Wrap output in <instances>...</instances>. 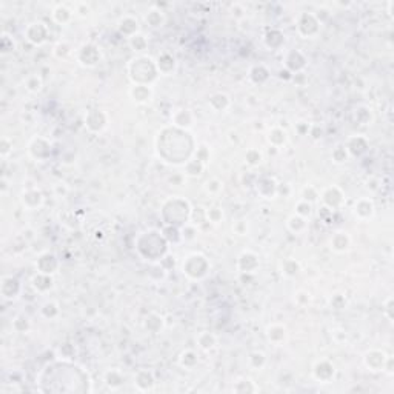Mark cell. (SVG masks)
<instances>
[{"instance_id":"cell-1","label":"cell","mask_w":394,"mask_h":394,"mask_svg":"<svg viewBox=\"0 0 394 394\" xmlns=\"http://www.w3.org/2000/svg\"><path fill=\"white\" fill-rule=\"evenodd\" d=\"M208 269H210L208 260H206L203 254H197V253L186 257V260L182 265L183 274H186L190 279H194V280L205 277L206 273H208Z\"/></svg>"},{"instance_id":"cell-2","label":"cell","mask_w":394,"mask_h":394,"mask_svg":"<svg viewBox=\"0 0 394 394\" xmlns=\"http://www.w3.org/2000/svg\"><path fill=\"white\" fill-rule=\"evenodd\" d=\"M24 36L31 45L39 47V45H44L47 42V39L50 37V28L45 22H42V20H36V22H31L27 25Z\"/></svg>"},{"instance_id":"cell-3","label":"cell","mask_w":394,"mask_h":394,"mask_svg":"<svg viewBox=\"0 0 394 394\" xmlns=\"http://www.w3.org/2000/svg\"><path fill=\"white\" fill-rule=\"evenodd\" d=\"M319 197H320L325 208H328L331 211H336L337 208H340L345 202V194L337 185H331V186L323 188L322 193L319 194Z\"/></svg>"},{"instance_id":"cell-4","label":"cell","mask_w":394,"mask_h":394,"mask_svg":"<svg viewBox=\"0 0 394 394\" xmlns=\"http://www.w3.org/2000/svg\"><path fill=\"white\" fill-rule=\"evenodd\" d=\"M320 31V22L317 20L316 14L313 13H302L297 19V33L308 39L314 37Z\"/></svg>"},{"instance_id":"cell-5","label":"cell","mask_w":394,"mask_h":394,"mask_svg":"<svg viewBox=\"0 0 394 394\" xmlns=\"http://www.w3.org/2000/svg\"><path fill=\"white\" fill-rule=\"evenodd\" d=\"M388 359H389V356L386 354L385 351H382V349H371L365 354L363 362H365V366L369 371L377 372V371H383L386 368Z\"/></svg>"},{"instance_id":"cell-6","label":"cell","mask_w":394,"mask_h":394,"mask_svg":"<svg viewBox=\"0 0 394 394\" xmlns=\"http://www.w3.org/2000/svg\"><path fill=\"white\" fill-rule=\"evenodd\" d=\"M28 153L33 159L42 162L45 160L50 153H51V143L45 139V137H34L30 143H28Z\"/></svg>"},{"instance_id":"cell-7","label":"cell","mask_w":394,"mask_h":394,"mask_svg":"<svg viewBox=\"0 0 394 394\" xmlns=\"http://www.w3.org/2000/svg\"><path fill=\"white\" fill-rule=\"evenodd\" d=\"M260 266V260L259 256L250 250L243 251L239 257H237V269L242 274H253L256 273Z\"/></svg>"},{"instance_id":"cell-8","label":"cell","mask_w":394,"mask_h":394,"mask_svg":"<svg viewBox=\"0 0 394 394\" xmlns=\"http://www.w3.org/2000/svg\"><path fill=\"white\" fill-rule=\"evenodd\" d=\"M77 60H79V64L80 65H84V67H94L99 59H100V51L97 47L91 45V44H85V45H82L76 54Z\"/></svg>"},{"instance_id":"cell-9","label":"cell","mask_w":394,"mask_h":394,"mask_svg":"<svg viewBox=\"0 0 394 394\" xmlns=\"http://www.w3.org/2000/svg\"><path fill=\"white\" fill-rule=\"evenodd\" d=\"M36 268H37V273L53 276L54 273H57V269H59V260H57V257L54 254L44 253V254H40L37 257Z\"/></svg>"},{"instance_id":"cell-10","label":"cell","mask_w":394,"mask_h":394,"mask_svg":"<svg viewBox=\"0 0 394 394\" xmlns=\"http://www.w3.org/2000/svg\"><path fill=\"white\" fill-rule=\"evenodd\" d=\"M107 122H108L107 114L103 113L102 110H91L85 116V127L90 131H94V133H99V131H102L103 128H105Z\"/></svg>"},{"instance_id":"cell-11","label":"cell","mask_w":394,"mask_h":394,"mask_svg":"<svg viewBox=\"0 0 394 394\" xmlns=\"http://www.w3.org/2000/svg\"><path fill=\"white\" fill-rule=\"evenodd\" d=\"M20 283L16 277L13 276H5L2 279V285H0V291H2V297L5 300H14L20 294Z\"/></svg>"},{"instance_id":"cell-12","label":"cell","mask_w":394,"mask_h":394,"mask_svg":"<svg viewBox=\"0 0 394 394\" xmlns=\"http://www.w3.org/2000/svg\"><path fill=\"white\" fill-rule=\"evenodd\" d=\"M334 365L328 362V360H319L316 362V365L313 366V374L314 377L319 380V382H323V383H328L331 379L334 377Z\"/></svg>"},{"instance_id":"cell-13","label":"cell","mask_w":394,"mask_h":394,"mask_svg":"<svg viewBox=\"0 0 394 394\" xmlns=\"http://www.w3.org/2000/svg\"><path fill=\"white\" fill-rule=\"evenodd\" d=\"M20 200H22V205L27 210L33 211L42 205L44 194L40 193V190H37V188H27V190H24L22 196H20Z\"/></svg>"},{"instance_id":"cell-14","label":"cell","mask_w":394,"mask_h":394,"mask_svg":"<svg viewBox=\"0 0 394 394\" xmlns=\"http://www.w3.org/2000/svg\"><path fill=\"white\" fill-rule=\"evenodd\" d=\"M374 202H372L371 199L368 197H362L359 200H356L354 203V208H352V211H354V216L359 217L360 220H368L371 219L372 216H374Z\"/></svg>"},{"instance_id":"cell-15","label":"cell","mask_w":394,"mask_h":394,"mask_svg":"<svg viewBox=\"0 0 394 394\" xmlns=\"http://www.w3.org/2000/svg\"><path fill=\"white\" fill-rule=\"evenodd\" d=\"M117 30L120 34L127 36L128 39L133 37L134 34L139 33V20L137 17L131 16V14H125L123 17H120L119 24H117Z\"/></svg>"},{"instance_id":"cell-16","label":"cell","mask_w":394,"mask_h":394,"mask_svg":"<svg viewBox=\"0 0 394 394\" xmlns=\"http://www.w3.org/2000/svg\"><path fill=\"white\" fill-rule=\"evenodd\" d=\"M351 246V237L346 231H336L329 239V248L334 253H345Z\"/></svg>"},{"instance_id":"cell-17","label":"cell","mask_w":394,"mask_h":394,"mask_svg":"<svg viewBox=\"0 0 394 394\" xmlns=\"http://www.w3.org/2000/svg\"><path fill=\"white\" fill-rule=\"evenodd\" d=\"M171 122H173V125L180 128L182 131L185 130H188L193 127V123H194V116L190 110H185V108H180L177 111L173 113L171 116Z\"/></svg>"},{"instance_id":"cell-18","label":"cell","mask_w":394,"mask_h":394,"mask_svg":"<svg viewBox=\"0 0 394 394\" xmlns=\"http://www.w3.org/2000/svg\"><path fill=\"white\" fill-rule=\"evenodd\" d=\"M51 17L56 24L59 25H68L73 17H74V11L73 8H70L68 5H64V4H59L53 8L51 11Z\"/></svg>"},{"instance_id":"cell-19","label":"cell","mask_w":394,"mask_h":394,"mask_svg":"<svg viewBox=\"0 0 394 394\" xmlns=\"http://www.w3.org/2000/svg\"><path fill=\"white\" fill-rule=\"evenodd\" d=\"M156 67H157L159 74L170 76L171 73L176 71L177 62H176V59H174L170 53H162V54L157 57V60H156Z\"/></svg>"},{"instance_id":"cell-20","label":"cell","mask_w":394,"mask_h":394,"mask_svg":"<svg viewBox=\"0 0 394 394\" xmlns=\"http://www.w3.org/2000/svg\"><path fill=\"white\" fill-rule=\"evenodd\" d=\"M288 337V331L282 323H273L266 328V339L273 345H282Z\"/></svg>"},{"instance_id":"cell-21","label":"cell","mask_w":394,"mask_h":394,"mask_svg":"<svg viewBox=\"0 0 394 394\" xmlns=\"http://www.w3.org/2000/svg\"><path fill=\"white\" fill-rule=\"evenodd\" d=\"M130 97L136 103H147L153 97V88L151 85H142V84H134L130 88Z\"/></svg>"},{"instance_id":"cell-22","label":"cell","mask_w":394,"mask_h":394,"mask_svg":"<svg viewBox=\"0 0 394 394\" xmlns=\"http://www.w3.org/2000/svg\"><path fill=\"white\" fill-rule=\"evenodd\" d=\"M289 54H291V57H288V56L285 57L286 68L293 73L302 71L306 67V57L303 56V53H300L299 50H293V51H289Z\"/></svg>"},{"instance_id":"cell-23","label":"cell","mask_w":394,"mask_h":394,"mask_svg":"<svg viewBox=\"0 0 394 394\" xmlns=\"http://www.w3.org/2000/svg\"><path fill=\"white\" fill-rule=\"evenodd\" d=\"M154 383H156V380H154L153 372H150L147 369L139 371L137 374L134 376V386L139 391H151Z\"/></svg>"},{"instance_id":"cell-24","label":"cell","mask_w":394,"mask_h":394,"mask_svg":"<svg viewBox=\"0 0 394 394\" xmlns=\"http://www.w3.org/2000/svg\"><path fill=\"white\" fill-rule=\"evenodd\" d=\"M208 105L216 111V113H223L230 108L231 105V100H230V96L225 94V93H216L210 97L208 100Z\"/></svg>"},{"instance_id":"cell-25","label":"cell","mask_w":394,"mask_h":394,"mask_svg":"<svg viewBox=\"0 0 394 394\" xmlns=\"http://www.w3.org/2000/svg\"><path fill=\"white\" fill-rule=\"evenodd\" d=\"M286 228L294 234H303L308 230V219H305L299 214H293V216H289L286 220Z\"/></svg>"},{"instance_id":"cell-26","label":"cell","mask_w":394,"mask_h":394,"mask_svg":"<svg viewBox=\"0 0 394 394\" xmlns=\"http://www.w3.org/2000/svg\"><path fill=\"white\" fill-rule=\"evenodd\" d=\"M31 285L33 288L36 289L37 293L40 294H44L47 291H50V289L53 288V277L50 274H42V273H37L33 280H31Z\"/></svg>"},{"instance_id":"cell-27","label":"cell","mask_w":394,"mask_h":394,"mask_svg":"<svg viewBox=\"0 0 394 394\" xmlns=\"http://www.w3.org/2000/svg\"><path fill=\"white\" fill-rule=\"evenodd\" d=\"M288 140V134L283 128L280 127H273L271 130L268 131V142L273 145L276 148H280L282 145H285Z\"/></svg>"},{"instance_id":"cell-28","label":"cell","mask_w":394,"mask_h":394,"mask_svg":"<svg viewBox=\"0 0 394 394\" xmlns=\"http://www.w3.org/2000/svg\"><path fill=\"white\" fill-rule=\"evenodd\" d=\"M196 342H197L199 348L203 349V351H210V349H213L217 345L216 336L208 333V331H202V333L196 337Z\"/></svg>"},{"instance_id":"cell-29","label":"cell","mask_w":394,"mask_h":394,"mask_svg":"<svg viewBox=\"0 0 394 394\" xmlns=\"http://www.w3.org/2000/svg\"><path fill=\"white\" fill-rule=\"evenodd\" d=\"M300 271V263L296 259H286L280 265V273L285 277H296Z\"/></svg>"},{"instance_id":"cell-30","label":"cell","mask_w":394,"mask_h":394,"mask_svg":"<svg viewBox=\"0 0 394 394\" xmlns=\"http://www.w3.org/2000/svg\"><path fill=\"white\" fill-rule=\"evenodd\" d=\"M143 325H145V329H148L150 333L156 334V333H159V331H162V328L165 325V320H163L162 316H159L156 313H151L147 319H145Z\"/></svg>"},{"instance_id":"cell-31","label":"cell","mask_w":394,"mask_h":394,"mask_svg":"<svg viewBox=\"0 0 394 394\" xmlns=\"http://www.w3.org/2000/svg\"><path fill=\"white\" fill-rule=\"evenodd\" d=\"M205 167H206V165H203L200 160H197L196 157H193V159H190V160H186L183 168H185V174H186V176L197 177V176H200V174L203 173Z\"/></svg>"},{"instance_id":"cell-32","label":"cell","mask_w":394,"mask_h":394,"mask_svg":"<svg viewBox=\"0 0 394 394\" xmlns=\"http://www.w3.org/2000/svg\"><path fill=\"white\" fill-rule=\"evenodd\" d=\"M145 22H147L151 28H157V27H162L163 22H165V14L162 10H157V8H151L148 11V14L145 16Z\"/></svg>"},{"instance_id":"cell-33","label":"cell","mask_w":394,"mask_h":394,"mask_svg":"<svg viewBox=\"0 0 394 394\" xmlns=\"http://www.w3.org/2000/svg\"><path fill=\"white\" fill-rule=\"evenodd\" d=\"M197 362H199V357H197V354H196L193 349L183 351L182 354H180V357H179L180 366H182V368H186V369L194 368V366L197 365Z\"/></svg>"},{"instance_id":"cell-34","label":"cell","mask_w":394,"mask_h":394,"mask_svg":"<svg viewBox=\"0 0 394 394\" xmlns=\"http://www.w3.org/2000/svg\"><path fill=\"white\" fill-rule=\"evenodd\" d=\"M24 87L28 93H39L40 90H42V77H40L39 74H30L25 77L24 80Z\"/></svg>"},{"instance_id":"cell-35","label":"cell","mask_w":394,"mask_h":394,"mask_svg":"<svg viewBox=\"0 0 394 394\" xmlns=\"http://www.w3.org/2000/svg\"><path fill=\"white\" fill-rule=\"evenodd\" d=\"M123 382H125V377L122 376L120 371H117V369H110V371L105 372V383H107L111 389L119 388Z\"/></svg>"},{"instance_id":"cell-36","label":"cell","mask_w":394,"mask_h":394,"mask_svg":"<svg viewBox=\"0 0 394 394\" xmlns=\"http://www.w3.org/2000/svg\"><path fill=\"white\" fill-rule=\"evenodd\" d=\"M203 190L206 191V194H210V196H219L223 191V182L216 179V177L208 179L203 185Z\"/></svg>"},{"instance_id":"cell-37","label":"cell","mask_w":394,"mask_h":394,"mask_svg":"<svg viewBox=\"0 0 394 394\" xmlns=\"http://www.w3.org/2000/svg\"><path fill=\"white\" fill-rule=\"evenodd\" d=\"M250 77H251V80L256 82V84H262V82H265L269 77V71L266 70L265 65H256L251 68Z\"/></svg>"},{"instance_id":"cell-38","label":"cell","mask_w":394,"mask_h":394,"mask_svg":"<svg viewBox=\"0 0 394 394\" xmlns=\"http://www.w3.org/2000/svg\"><path fill=\"white\" fill-rule=\"evenodd\" d=\"M128 40H130V47H131L134 51H143V50H147V47H148V39L145 37L142 33L134 34V36L130 37Z\"/></svg>"},{"instance_id":"cell-39","label":"cell","mask_w":394,"mask_h":394,"mask_svg":"<svg viewBox=\"0 0 394 394\" xmlns=\"http://www.w3.org/2000/svg\"><path fill=\"white\" fill-rule=\"evenodd\" d=\"M263 160V154L257 148H250L245 153V162L250 165V167H257Z\"/></svg>"},{"instance_id":"cell-40","label":"cell","mask_w":394,"mask_h":394,"mask_svg":"<svg viewBox=\"0 0 394 394\" xmlns=\"http://www.w3.org/2000/svg\"><path fill=\"white\" fill-rule=\"evenodd\" d=\"M248 362H250V366H251V368H254V369H262V368L266 365V356H265V352H262V351H254V352H251Z\"/></svg>"},{"instance_id":"cell-41","label":"cell","mask_w":394,"mask_h":394,"mask_svg":"<svg viewBox=\"0 0 394 394\" xmlns=\"http://www.w3.org/2000/svg\"><path fill=\"white\" fill-rule=\"evenodd\" d=\"M13 329L16 331V333H20V334H24V333H27V331L30 329V320H28V317H25V316H17V317H14V320H13Z\"/></svg>"},{"instance_id":"cell-42","label":"cell","mask_w":394,"mask_h":394,"mask_svg":"<svg viewBox=\"0 0 394 394\" xmlns=\"http://www.w3.org/2000/svg\"><path fill=\"white\" fill-rule=\"evenodd\" d=\"M40 314L45 319H54L59 316V305L56 302H47L42 308H40Z\"/></svg>"},{"instance_id":"cell-43","label":"cell","mask_w":394,"mask_h":394,"mask_svg":"<svg viewBox=\"0 0 394 394\" xmlns=\"http://www.w3.org/2000/svg\"><path fill=\"white\" fill-rule=\"evenodd\" d=\"M206 222L211 223V225H219L223 222V211L217 206L214 208H208L206 210Z\"/></svg>"},{"instance_id":"cell-44","label":"cell","mask_w":394,"mask_h":394,"mask_svg":"<svg viewBox=\"0 0 394 394\" xmlns=\"http://www.w3.org/2000/svg\"><path fill=\"white\" fill-rule=\"evenodd\" d=\"M311 213H313V203H309V202L300 199V200L297 202V205H296V214L308 219V217L311 216Z\"/></svg>"},{"instance_id":"cell-45","label":"cell","mask_w":394,"mask_h":394,"mask_svg":"<svg viewBox=\"0 0 394 394\" xmlns=\"http://www.w3.org/2000/svg\"><path fill=\"white\" fill-rule=\"evenodd\" d=\"M331 157H333V160L336 163H345L349 159V153H348L346 147H343V145H339V147H336L333 150V154H331Z\"/></svg>"},{"instance_id":"cell-46","label":"cell","mask_w":394,"mask_h":394,"mask_svg":"<svg viewBox=\"0 0 394 394\" xmlns=\"http://www.w3.org/2000/svg\"><path fill=\"white\" fill-rule=\"evenodd\" d=\"M259 388L254 385V382H251V380H242V382H236V385H234V388H233V391H236V392H256Z\"/></svg>"},{"instance_id":"cell-47","label":"cell","mask_w":394,"mask_h":394,"mask_svg":"<svg viewBox=\"0 0 394 394\" xmlns=\"http://www.w3.org/2000/svg\"><path fill=\"white\" fill-rule=\"evenodd\" d=\"M53 53H54V56H57L59 59H62V57H67L68 54H71V53H73V48L70 47L68 42H59V44L54 47Z\"/></svg>"},{"instance_id":"cell-48","label":"cell","mask_w":394,"mask_h":394,"mask_svg":"<svg viewBox=\"0 0 394 394\" xmlns=\"http://www.w3.org/2000/svg\"><path fill=\"white\" fill-rule=\"evenodd\" d=\"M302 199L309 202V203H313L314 200L319 199V191L314 188V186H305V188L302 190Z\"/></svg>"},{"instance_id":"cell-49","label":"cell","mask_w":394,"mask_h":394,"mask_svg":"<svg viewBox=\"0 0 394 394\" xmlns=\"http://www.w3.org/2000/svg\"><path fill=\"white\" fill-rule=\"evenodd\" d=\"M233 233L236 236H246L248 234V222L243 219H239L233 223Z\"/></svg>"},{"instance_id":"cell-50","label":"cell","mask_w":394,"mask_h":394,"mask_svg":"<svg viewBox=\"0 0 394 394\" xmlns=\"http://www.w3.org/2000/svg\"><path fill=\"white\" fill-rule=\"evenodd\" d=\"M73 11H74V16H80V17H87L90 13H91V8L88 4L85 2H77L73 5Z\"/></svg>"},{"instance_id":"cell-51","label":"cell","mask_w":394,"mask_h":394,"mask_svg":"<svg viewBox=\"0 0 394 394\" xmlns=\"http://www.w3.org/2000/svg\"><path fill=\"white\" fill-rule=\"evenodd\" d=\"M194 157L197 159V160H200L203 165H206L210 162V157H211V154H210V150H208V147H205V145H202L200 148H197V151H196V154H194Z\"/></svg>"},{"instance_id":"cell-52","label":"cell","mask_w":394,"mask_h":394,"mask_svg":"<svg viewBox=\"0 0 394 394\" xmlns=\"http://www.w3.org/2000/svg\"><path fill=\"white\" fill-rule=\"evenodd\" d=\"M11 151H13V142L8 137H4L2 142H0V156L7 159Z\"/></svg>"},{"instance_id":"cell-53","label":"cell","mask_w":394,"mask_h":394,"mask_svg":"<svg viewBox=\"0 0 394 394\" xmlns=\"http://www.w3.org/2000/svg\"><path fill=\"white\" fill-rule=\"evenodd\" d=\"M14 40L8 36V34H2V53L4 54H7V53H10V51H13L14 50Z\"/></svg>"},{"instance_id":"cell-54","label":"cell","mask_w":394,"mask_h":394,"mask_svg":"<svg viewBox=\"0 0 394 394\" xmlns=\"http://www.w3.org/2000/svg\"><path fill=\"white\" fill-rule=\"evenodd\" d=\"M296 297H294V300H296V303L299 305V306H306L309 302H311V296H309V293L308 291H299L297 294H294Z\"/></svg>"},{"instance_id":"cell-55","label":"cell","mask_w":394,"mask_h":394,"mask_svg":"<svg viewBox=\"0 0 394 394\" xmlns=\"http://www.w3.org/2000/svg\"><path fill=\"white\" fill-rule=\"evenodd\" d=\"M331 305H333L336 309H342V308H345V305H346V300H345V297H343V296H340V294H336L333 299H331Z\"/></svg>"},{"instance_id":"cell-56","label":"cell","mask_w":394,"mask_h":394,"mask_svg":"<svg viewBox=\"0 0 394 394\" xmlns=\"http://www.w3.org/2000/svg\"><path fill=\"white\" fill-rule=\"evenodd\" d=\"M391 303H392V297H388L386 302H385V313H386V317L391 320L392 316H391Z\"/></svg>"}]
</instances>
